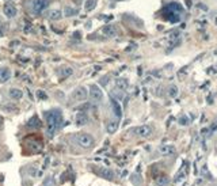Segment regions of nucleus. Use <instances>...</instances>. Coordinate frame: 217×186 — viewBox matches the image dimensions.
Instances as JSON below:
<instances>
[{
  "label": "nucleus",
  "instance_id": "nucleus-12",
  "mask_svg": "<svg viewBox=\"0 0 217 186\" xmlns=\"http://www.w3.org/2000/svg\"><path fill=\"white\" fill-rule=\"evenodd\" d=\"M3 11H4V14H6L7 18H14V16L16 15V10H15V7L11 6V4H4Z\"/></svg>",
  "mask_w": 217,
  "mask_h": 186
},
{
  "label": "nucleus",
  "instance_id": "nucleus-14",
  "mask_svg": "<svg viewBox=\"0 0 217 186\" xmlns=\"http://www.w3.org/2000/svg\"><path fill=\"white\" fill-rule=\"evenodd\" d=\"M102 33L106 35V37H114L117 34V29H115L113 25H106L102 29Z\"/></svg>",
  "mask_w": 217,
  "mask_h": 186
},
{
  "label": "nucleus",
  "instance_id": "nucleus-10",
  "mask_svg": "<svg viewBox=\"0 0 217 186\" xmlns=\"http://www.w3.org/2000/svg\"><path fill=\"white\" fill-rule=\"evenodd\" d=\"M87 122H88V117H87L86 113H83V112L77 113L76 114V125L77 126H83V125H86Z\"/></svg>",
  "mask_w": 217,
  "mask_h": 186
},
{
  "label": "nucleus",
  "instance_id": "nucleus-18",
  "mask_svg": "<svg viewBox=\"0 0 217 186\" xmlns=\"http://www.w3.org/2000/svg\"><path fill=\"white\" fill-rule=\"evenodd\" d=\"M27 126H29V128H39V126H41V121H39L38 116H33L31 118L27 121Z\"/></svg>",
  "mask_w": 217,
  "mask_h": 186
},
{
  "label": "nucleus",
  "instance_id": "nucleus-17",
  "mask_svg": "<svg viewBox=\"0 0 217 186\" xmlns=\"http://www.w3.org/2000/svg\"><path fill=\"white\" fill-rule=\"evenodd\" d=\"M11 77V72L8 68H0V83H4Z\"/></svg>",
  "mask_w": 217,
  "mask_h": 186
},
{
  "label": "nucleus",
  "instance_id": "nucleus-4",
  "mask_svg": "<svg viewBox=\"0 0 217 186\" xmlns=\"http://www.w3.org/2000/svg\"><path fill=\"white\" fill-rule=\"evenodd\" d=\"M90 98H91V101H94V102H100V101L103 99V91L100 90V87L96 86V84H91L90 86Z\"/></svg>",
  "mask_w": 217,
  "mask_h": 186
},
{
  "label": "nucleus",
  "instance_id": "nucleus-8",
  "mask_svg": "<svg viewBox=\"0 0 217 186\" xmlns=\"http://www.w3.org/2000/svg\"><path fill=\"white\" fill-rule=\"evenodd\" d=\"M96 173L102 178H106V179H113L114 178V171L107 168V167H100V168H96Z\"/></svg>",
  "mask_w": 217,
  "mask_h": 186
},
{
  "label": "nucleus",
  "instance_id": "nucleus-15",
  "mask_svg": "<svg viewBox=\"0 0 217 186\" xmlns=\"http://www.w3.org/2000/svg\"><path fill=\"white\" fill-rule=\"evenodd\" d=\"M117 129H118V121L117 120H111V121L107 122V125H106V131H107V133H115L117 132Z\"/></svg>",
  "mask_w": 217,
  "mask_h": 186
},
{
  "label": "nucleus",
  "instance_id": "nucleus-21",
  "mask_svg": "<svg viewBox=\"0 0 217 186\" xmlns=\"http://www.w3.org/2000/svg\"><path fill=\"white\" fill-rule=\"evenodd\" d=\"M168 95L171 96V98H175L176 95H178V87L176 86H170L168 87Z\"/></svg>",
  "mask_w": 217,
  "mask_h": 186
},
{
  "label": "nucleus",
  "instance_id": "nucleus-3",
  "mask_svg": "<svg viewBox=\"0 0 217 186\" xmlns=\"http://www.w3.org/2000/svg\"><path fill=\"white\" fill-rule=\"evenodd\" d=\"M87 96H88L87 88L80 86V87H77V88H75L74 93L71 94V99H72V102H83Z\"/></svg>",
  "mask_w": 217,
  "mask_h": 186
},
{
  "label": "nucleus",
  "instance_id": "nucleus-23",
  "mask_svg": "<svg viewBox=\"0 0 217 186\" xmlns=\"http://www.w3.org/2000/svg\"><path fill=\"white\" fill-rule=\"evenodd\" d=\"M95 1H96V0H88V1L86 3V10L87 11L92 10L94 7H95Z\"/></svg>",
  "mask_w": 217,
  "mask_h": 186
},
{
  "label": "nucleus",
  "instance_id": "nucleus-16",
  "mask_svg": "<svg viewBox=\"0 0 217 186\" xmlns=\"http://www.w3.org/2000/svg\"><path fill=\"white\" fill-rule=\"evenodd\" d=\"M72 74H74V69H72L71 67H61L60 71H58V75H60L63 79H67V77H69Z\"/></svg>",
  "mask_w": 217,
  "mask_h": 186
},
{
  "label": "nucleus",
  "instance_id": "nucleus-25",
  "mask_svg": "<svg viewBox=\"0 0 217 186\" xmlns=\"http://www.w3.org/2000/svg\"><path fill=\"white\" fill-rule=\"evenodd\" d=\"M202 173H205V174H206V177H208V178H212V175H210V174H209V171H208L206 166H202Z\"/></svg>",
  "mask_w": 217,
  "mask_h": 186
},
{
  "label": "nucleus",
  "instance_id": "nucleus-11",
  "mask_svg": "<svg viewBox=\"0 0 217 186\" xmlns=\"http://www.w3.org/2000/svg\"><path fill=\"white\" fill-rule=\"evenodd\" d=\"M8 95H10L11 99L19 101V99H22L23 93H22V90H19V88H10V90H8Z\"/></svg>",
  "mask_w": 217,
  "mask_h": 186
},
{
  "label": "nucleus",
  "instance_id": "nucleus-20",
  "mask_svg": "<svg viewBox=\"0 0 217 186\" xmlns=\"http://www.w3.org/2000/svg\"><path fill=\"white\" fill-rule=\"evenodd\" d=\"M49 19H52V20H58V19H61V11L60 10H52L50 12H49Z\"/></svg>",
  "mask_w": 217,
  "mask_h": 186
},
{
  "label": "nucleus",
  "instance_id": "nucleus-13",
  "mask_svg": "<svg viewBox=\"0 0 217 186\" xmlns=\"http://www.w3.org/2000/svg\"><path fill=\"white\" fill-rule=\"evenodd\" d=\"M111 107H113V113L115 114L117 118H121L122 117V109H121V105L115 99H111Z\"/></svg>",
  "mask_w": 217,
  "mask_h": 186
},
{
  "label": "nucleus",
  "instance_id": "nucleus-5",
  "mask_svg": "<svg viewBox=\"0 0 217 186\" xmlns=\"http://www.w3.org/2000/svg\"><path fill=\"white\" fill-rule=\"evenodd\" d=\"M133 132L137 136L144 137V139L151 137V136H152V128H151L149 125H140V126H137V128H134Z\"/></svg>",
  "mask_w": 217,
  "mask_h": 186
},
{
  "label": "nucleus",
  "instance_id": "nucleus-24",
  "mask_svg": "<svg viewBox=\"0 0 217 186\" xmlns=\"http://www.w3.org/2000/svg\"><path fill=\"white\" fill-rule=\"evenodd\" d=\"M38 96L41 99H48V95L44 93V91H38Z\"/></svg>",
  "mask_w": 217,
  "mask_h": 186
},
{
  "label": "nucleus",
  "instance_id": "nucleus-6",
  "mask_svg": "<svg viewBox=\"0 0 217 186\" xmlns=\"http://www.w3.org/2000/svg\"><path fill=\"white\" fill-rule=\"evenodd\" d=\"M49 6V0H33V10L34 12L39 14Z\"/></svg>",
  "mask_w": 217,
  "mask_h": 186
},
{
  "label": "nucleus",
  "instance_id": "nucleus-22",
  "mask_svg": "<svg viewBox=\"0 0 217 186\" xmlns=\"http://www.w3.org/2000/svg\"><path fill=\"white\" fill-rule=\"evenodd\" d=\"M77 14V10H75V8H72V7H67L65 8V15L67 16H74Z\"/></svg>",
  "mask_w": 217,
  "mask_h": 186
},
{
  "label": "nucleus",
  "instance_id": "nucleus-1",
  "mask_svg": "<svg viewBox=\"0 0 217 186\" xmlns=\"http://www.w3.org/2000/svg\"><path fill=\"white\" fill-rule=\"evenodd\" d=\"M45 120L48 124V136L53 137L54 132L60 128L61 122H63V114L60 110H49L45 113Z\"/></svg>",
  "mask_w": 217,
  "mask_h": 186
},
{
  "label": "nucleus",
  "instance_id": "nucleus-26",
  "mask_svg": "<svg viewBox=\"0 0 217 186\" xmlns=\"http://www.w3.org/2000/svg\"><path fill=\"white\" fill-rule=\"evenodd\" d=\"M179 124H182V125H187V120L185 117H182V120L179 118Z\"/></svg>",
  "mask_w": 217,
  "mask_h": 186
},
{
  "label": "nucleus",
  "instance_id": "nucleus-19",
  "mask_svg": "<svg viewBox=\"0 0 217 186\" xmlns=\"http://www.w3.org/2000/svg\"><path fill=\"white\" fill-rule=\"evenodd\" d=\"M155 182H156V185H159V186H166L167 183H168V177L167 175H157Z\"/></svg>",
  "mask_w": 217,
  "mask_h": 186
},
{
  "label": "nucleus",
  "instance_id": "nucleus-2",
  "mask_svg": "<svg viewBox=\"0 0 217 186\" xmlns=\"http://www.w3.org/2000/svg\"><path fill=\"white\" fill-rule=\"evenodd\" d=\"M75 141H76V144L80 145L82 148H91L94 145V137L88 133H77L75 136Z\"/></svg>",
  "mask_w": 217,
  "mask_h": 186
},
{
  "label": "nucleus",
  "instance_id": "nucleus-7",
  "mask_svg": "<svg viewBox=\"0 0 217 186\" xmlns=\"http://www.w3.org/2000/svg\"><path fill=\"white\" fill-rule=\"evenodd\" d=\"M157 151H159L162 155H164V156H168V155L175 154L176 150L173 144H162L159 148H157Z\"/></svg>",
  "mask_w": 217,
  "mask_h": 186
},
{
  "label": "nucleus",
  "instance_id": "nucleus-27",
  "mask_svg": "<svg viewBox=\"0 0 217 186\" xmlns=\"http://www.w3.org/2000/svg\"><path fill=\"white\" fill-rule=\"evenodd\" d=\"M1 126H3V118L0 117V129H1Z\"/></svg>",
  "mask_w": 217,
  "mask_h": 186
},
{
  "label": "nucleus",
  "instance_id": "nucleus-9",
  "mask_svg": "<svg viewBox=\"0 0 217 186\" xmlns=\"http://www.w3.org/2000/svg\"><path fill=\"white\" fill-rule=\"evenodd\" d=\"M114 83H115V87L121 91H125L129 87V82H128V79H125V77H117Z\"/></svg>",
  "mask_w": 217,
  "mask_h": 186
}]
</instances>
